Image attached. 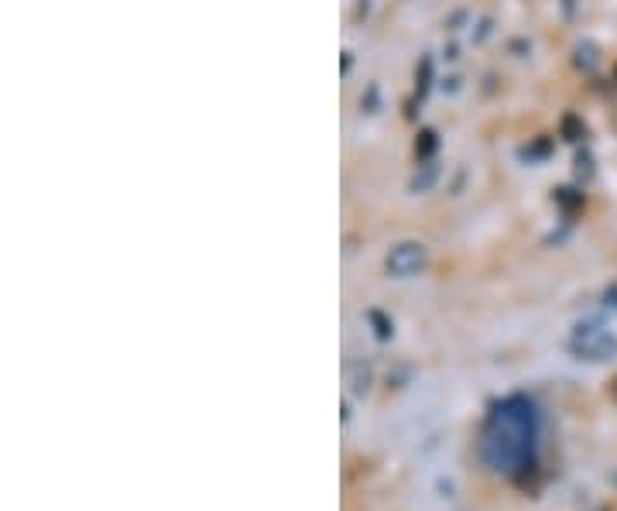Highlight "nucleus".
I'll list each match as a JSON object with an SVG mask.
<instances>
[{
  "label": "nucleus",
  "instance_id": "nucleus-1",
  "mask_svg": "<svg viewBox=\"0 0 617 511\" xmlns=\"http://www.w3.org/2000/svg\"><path fill=\"white\" fill-rule=\"evenodd\" d=\"M535 408L525 399H511L490 412V419L480 432V460L490 471H518L532 460L535 450Z\"/></svg>",
  "mask_w": 617,
  "mask_h": 511
},
{
  "label": "nucleus",
  "instance_id": "nucleus-2",
  "mask_svg": "<svg viewBox=\"0 0 617 511\" xmlns=\"http://www.w3.org/2000/svg\"><path fill=\"white\" fill-rule=\"evenodd\" d=\"M573 350L586 360H610L617 354V336L597 323H583L573 333Z\"/></svg>",
  "mask_w": 617,
  "mask_h": 511
},
{
  "label": "nucleus",
  "instance_id": "nucleus-3",
  "mask_svg": "<svg viewBox=\"0 0 617 511\" xmlns=\"http://www.w3.org/2000/svg\"><path fill=\"white\" fill-rule=\"evenodd\" d=\"M423 264H426V251H423V245H399V248H394V251L388 254V272H391V275H399V278L415 275Z\"/></svg>",
  "mask_w": 617,
  "mask_h": 511
}]
</instances>
